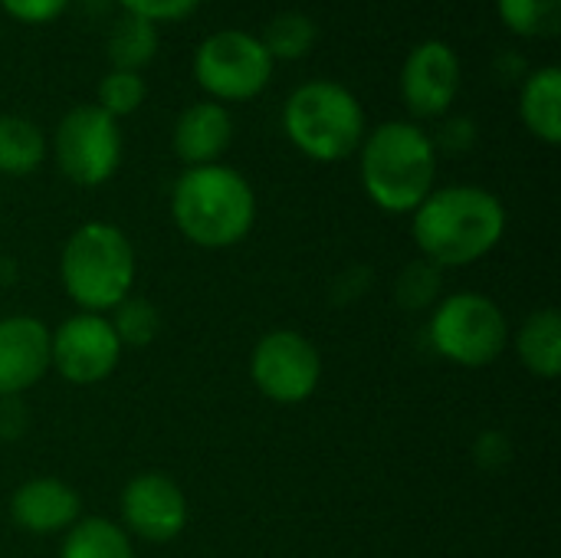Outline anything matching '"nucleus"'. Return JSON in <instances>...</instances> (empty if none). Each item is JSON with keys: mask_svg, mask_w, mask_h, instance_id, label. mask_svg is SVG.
<instances>
[{"mask_svg": "<svg viewBox=\"0 0 561 558\" xmlns=\"http://www.w3.org/2000/svg\"><path fill=\"white\" fill-rule=\"evenodd\" d=\"M30 431V405L23 398H0V441L13 444Z\"/></svg>", "mask_w": 561, "mask_h": 558, "instance_id": "nucleus-30", "label": "nucleus"}, {"mask_svg": "<svg viewBox=\"0 0 561 558\" xmlns=\"http://www.w3.org/2000/svg\"><path fill=\"white\" fill-rule=\"evenodd\" d=\"M135 280L138 253L122 227L108 220H85L62 243L59 283L79 312L108 316L135 293Z\"/></svg>", "mask_w": 561, "mask_h": 558, "instance_id": "nucleus-4", "label": "nucleus"}, {"mask_svg": "<svg viewBox=\"0 0 561 558\" xmlns=\"http://www.w3.org/2000/svg\"><path fill=\"white\" fill-rule=\"evenodd\" d=\"M427 345L457 368H486L510 345V319L500 303L483 293H447L431 309Z\"/></svg>", "mask_w": 561, "mask_h": 558, "instance_id": "nucleus-6", "label": "nucleus"}, {"mask_svg": "<svg viewBox=\"0 0 561 558\" xmlns=\"http://www.w3.org/2000/svg\"><path fill=\"white\" fill-rule=\"evenodd\" d=\"M444 299V270L431 260H411L394 280V303L408 312H431Z\"/></svg>", "mask_w": 561, "mask_h": 558, "instance_id": "nucleus-23", "label": "nucleus"}, {"mask_svg": "<svg viewBox=\"0 0 561 558\" xmlns=\"http://www.w3.org/2000/svg\"><path fill=\"white\" fill-rule=\"evenodd\" d=\"M273 56L256 33L227 26L207 33L194 49V82L210 102L237 105L260 99L273 82Z\"/></svg>", "mask_w": 561, "mask_h": 558, "instance_id": "nucleus-7", "label": "nucleus"}, {"mask_svg": "<svg viewBox=\"0 0 561 558\" xmlns=\"http://www.w3.org/2000/svg\"><path fill=\"white\" fill-rule=\"evenodd\" d=\"M463 86V66L447 39H421L401 66L398 92L414 122L450 115Z\"/></svg>", "mask_w": 561, "mask_h": 558, "instance_id": "nucleus-12", "label": "nucleus"}, {"mask_svg": "<svg viewBox=\"0 0 561 558\" xmlns=\"http://www.w3.org/2000/svg\"><path fill=\"white\" fill-rule=\"evenodd\" d=\"M526 72H529V66H526V59H523L519 53H503V56L496 59V76H500L503 82H523Z\"/></svg>", "mask_w": 561, "mask_h": 558, "instance_id": "nucleus-32", "label": "nucleus"}, {"mask_svg": "<svg viewBox=\"0 0 561 558\" xmlns=\"http://www.w3.org/2000/svg\"><path fill=\"white\" fill-rule=\"evenodd\" d=\"M122 125L95 102L72 105L53 128L49 155L59 174L76 187H102L122 164Z\"/></svg>", "mask_w": 561, "mask_h": 558, "instance_id": "nucleus-8", "label": "nucleus"}, {"mask_svg": "<svg viewBox=\"0 0 561 558\" xmlns=\"http://www.w3.org/2000/svg\"><path fill=\"white\" fill-rule=\"evenodd\" d=\"M118 3H122L125 13L141 16V20L161 26V23H181V20H187L204 0H118Z\"/></svg>", "mask_w": 561, "mask_h": 558, "instance_id": "nucleus-26", "label": "nucleus"}, {"mask_svg": "<svg viewBox=\"0 0 561 558\" xmlns=\"http://www.w3.org/2000/svg\"><path fill=\"white\" fill-rule=\"evenodd\" d=\"M250 378L266 401L283 408L302 405L322 385V352L296 329H273L250 352Z\"/></svg>", "mask_w": 561, "mask_h": 558, "instance_id": "nucleus-9", "label": "nucleus"}, {"mask_svg": "<svg viewBox=\"0 0 561 558\" xmlns=\"http://www.w3.org/2000/svg\"><path fill=\"white\" fill-rule=\"evenodd\" d=\"M233 141V115L227 105L201 99L181 109L171 128V148L184 168L217 164Z\"/></svg>", "mask_w": 561, "mask_h": 558, "instance_id": "nucleus-15", "label": "nucleus"}, {"mask_svg": "<svg viewBox=\"0 0 561 558\" xmlns=\"http://www.w3.org/2000/svg\"><path fill=\"white\" fill-rule=\"evenodd\" d=\"M72 0H0V10L20 26H46L56 23Z\"/></svg>", "mask_w": 561, "mask_h": 558, "instance_id": "nucleus-28", "label": "nucleus"}, {"mask_svg": "<svg viewBox=\"0 0 561 558\" xmlns=\"http://www.w3.org/2000/svg\"><path fill=\"white\" fill-rule=\"evenodd\" d=\"M171 220L201 250H230L256 224V191L237 168L217 161L184 168L171 187Z\"/></svg>", "mask_w": 561, "mask_h": 558, "instance_id": "nucleus-2", "label": "nucleus"}, {"mask_svg": "<svg viewBox=\"0 0 561 558\" xmlns=\"http://www.w3.org/2000/svg\"><path fill=\"white\" fill-rule=\"evenodd\" d=\"M510 214L503 201L480 184L434 187L411 214L417 253L440 270H460L486 260L506 237Z\"/></svg>", "mask_w": 561, "mask_h": 558, "instance_id": "nucleus-1", "label": "nucleus"}, {"mask_svg": "<svg viewBox=\"0 0 561 558\" xmlns=\"http://www.w3.org/2000/svg\"><path fill=\"white\" fill-rule=\"evenodd\" d=\"M49 365V326L36 316L13 312L0 319V398H23L36 388Z\"/></svg>", "mask_w": 561, "mask_h": 558, "instance_id": "nucleus-13", "label": "nucleus"}, {"mask_svg": "<svg viewBox=\"0 0 561 558\" xmlns=\"http://www.w3.org/2000/svg\"><path fill=\"white\" fill-rule=\"evenodd\" d=\"M365 197L385 214H414L437 187V148L427 128L388 118L368 128L358 148Z\"/></svg>", "mask_w": 561, "mask_h": 558, "instance_id": "nucleus-3", "label": "nucleus"}, {"mask_svg": "<svg viewBox=\"0 0 561 558\" xmlns=\"http://www.w3.org/2000/svg\"><path fill=\"white\" fill-rule=\"evenodd\" d=\"M59 558H135L131 536L108 516H82L62 533Z\"/></svg>", "mask_w": 561, "mask_h": 558, "instance_id": "nucleus-19", "label": "nucleus"}, {"mask_svg": "<svg viewBox=\"0 0 561 558\" xmlns=\"http://www.w3.org/2000/svg\"><path fill=\"white\" fill-rule=\"evenodd\" d=\"M122 352L125 349L108 316L99 312H72L56 329H49V365L62 382L76 388H89L112 378L122 362Z\"/></svg>", "mask_w": 561, "mask_h": 558, "instance_id": "nucleus-10", "label": "nucleus"}, {"mask_svg": "<svg viewBox=\"0 0 561 558\" xmlns=\"http://www.w3.org/2000/svg\"><path fill=\"white\" fill-rule=\"evenodd\" d=\"M260 43L266 46V53L283 62H293V59H302L316 49L319 43V26L309 13L302 10H279L266 26L263 33H256Z\"/></svg>", "mask_w": 561, "mask_h": 558, "instance_id": "nucleus-21", "label": "nucleus"}, {"mask_svg": "<svg viewBox=\"0 0 561 558\" xmlns=\"http://www.w3.org/2000/svg\"><path fill=\"white\" fill-rule=\"evenodd\" d=\"M431 138H434L437 155L440 151H447V155H467V151H473L480 132H477V122L470 115H444L437 135H431Z\"/></svg>", "mask_w": 561, "mask_h": 558, "instance_id": "nucleus-27", "label": "nucleus"}, {"mask_svg": "<svg viewBox=\"0 0 561 558\" xmlns=\"http://www.w3.org/2000/svg\"><path fill=\"white\" fill-rule=\"evenodd\" d=\"M283 135L289 145L319 164H339L358 155L368 118L358 95L335 79L299 82L283 102Z\"/></svg>", "mask_w": 561, "mask_h": 558, "instance_id": "nucleus-5", "label": "nucleus"}, {"mask_svg": "<svg viewBox=\"0 0 561 558\" xmlns=\"http://www.w3.org/2000/svg\"><path fill=\"white\" fill-rule=\"evenodd\" d=\"M10 520L30 536H59L82 520V500L59 477H30L10 493Z\"/></svg>", "mask_w": 561, "mask_h": 558, "instance_id": "nucleus-14", "label": "nucleus"}, {"mask_svg": "<svg viewBox=\"0 0 561 558\" xmlns=\"http://www.w3.org/2000/svg\"><path fill=\"white\" fill-rule=\"evenodd\" d=\"M118 516H122L118 526L131 539L164 546V543H174L187 529L191 506L174 477L161 470H141L122 487Z\"/></svg>", "mask_w": 561, "mask_h": 558, "instance_id": "nucleus-11", "label": "nucleus"}, {"mask_svg": "<svg viewBox=\"0 0 561 558\" xmlns=\"http://www.w3.org/2000/svg\"><path fill=\"white\" fill-rule=\"evenodd\" d=\"M148 99V82L141 72H125V69H108L102 79H99V89H95V105L112 115L115 122L118 118H128L135 115Z\"/></svg>", "mask_w": 561, "mask_h": 558, "instance_id": "nucleus-25", "label": "nucleus"}, {"mask_svg": "<svg viewBox=\"0 0 561 558\" xmlns=\"http://www.w3.org/2000/svg\"><path fill=\"white\" fill-rule=\"evenodd\" d=\"M108 322H112L122 349H148L161 335V312H158V306L151 299H145V296H135V293L128 299H122L108 312Z\"/></svg>", "mask_w": 561, "mask_h": 558, "instance_id": "nucleus-24", "label": "nucleus"}, {"mask_svg": "<svg viewBox=\"0 0 561 558\" xmlns=\"http://www.w3.org/2000/svg\"><path fill=\"white\" fill-rule=\"evenodd\" d=\"M519 118L536 141L549 148L561 141V69L556 62L529 69L519 82Z\"/></svg>", "mask_w": 561, "mask_h": 558, "instance_id": "nucleus-16", "label": "nucleus"}, {"mask_svg": "<svg viewBox=\"0 0 561 558\" xmlns=\"http://www.w3.org/2000/svg\"><path fill=\"white\" fill-rule=\"evenodd\" d=\"M49 155L46 132L16 112L0 115V174L3 178H30Z\"/></svg>", "mask_w": 561, "mask_h": 558, "instance_id": "nucleus-18", "label": "nucleus"}, {"mask_svg": "<svg viewBox=\"0 0 561 558\" xmlns=\"http://www.w3.org/2000/svg\"><path fill=\"white\" fill-rule=\"evenodd\" d=\"M519 365L539 378L556 382L561 372V312L556 306H542L523 319L513 339Z\"/></svg>", "mask_w": 561, "mask_h": 558, "instance_id": "nucleus-17", "label": "nucleus"}, {"mask_svg": "<svg viewBox=\"0 0 561 558\" xmlns=\"http://www.w3.org/2000/svg\"><path fill=\"white\" fill-rule=\"evenodd\" d=\"M371 286V270L368 266H348L339 280H335V303H355L365 296V289Z\"/></svg>", "mask_w": 561, "mask_h": 558, "instance_id": "nucleus-31", "label": "nucleus"}, {"mask_svg": "<svg viewBox=\"0 0 561 558\" xmlns=\"http://www.w3.org/2000/svg\"><path fill=\"white\" fill-rule=\"evenodd\" d=\"M158 46H161V36H158L154 23L131 16V13H122V20L108 30V39H105L108 69L141 72L158 56Z\"/></svg>", "mask_w": 561, "mask_h": 558, "instance_id": "nucleus-20", "label": "nucleus"}, {"mask_svg": "<svg viewBox=\"0 0 561 558\" xmlns=\"http://www.w3.org/2000/svg\"><path fill=\"white\" fill-rule=\"evenodd\" d=\"M513 460V441L503 431H483L473 441V464L486 474L503 470Z\"/></svg>", "mask_w": 561, "mask_h": 558, "instance_id": "nucleus-29", "label": "nucleus"}, {"mask_svg": "<svg viewBox=\"0 0 561 558\" xmlns=\"http://www.w3.org/2000/svg\"><path fill=\"white\" fill-rule=\"evenodd\" d=\"M496 16L519 39H552L561 33V0H496Z\"/></svg>", "mask_w": 561, "mask_h": 558, "instance_id": "nucleus-22", "label": "nucleus"}]
</instances>
